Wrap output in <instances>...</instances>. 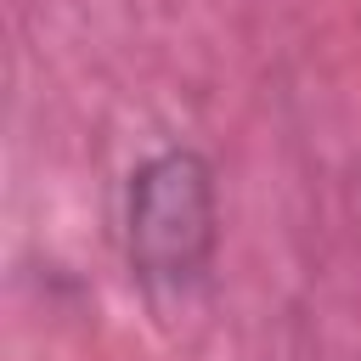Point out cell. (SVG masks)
Listing matches in <instances>:
<instances>
[{"label": "cell", "mask_w": 361, "mask_h": 361, "mask_svg": "<svg viewBox=\"0 0 361 361\" xmlns=\"http://www.w3.org/2000/svg\"><path fill=\"white\" fill-rule=\"evenodd\" d=\"M130 265L147 288H186L214 254V180L197 152H164L130 180Z\"/></svg>", "instance_id": "6da1fadb"}]
</instances>
